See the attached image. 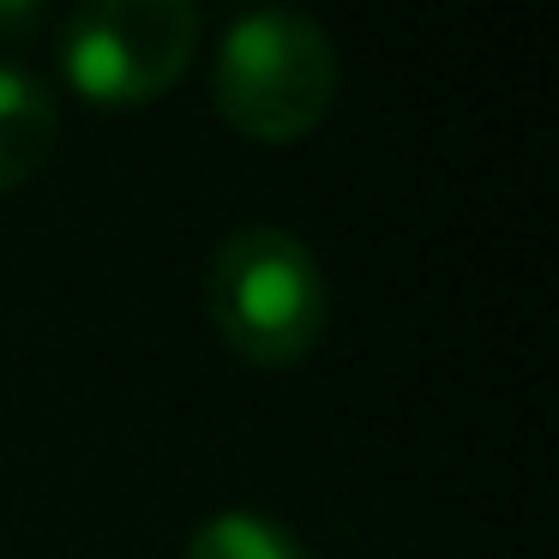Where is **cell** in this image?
Here are the masks:
<instances>
[{
	"mask_svg": "<svg viewBox=\"0 0 559 559\" xmlns=\"http://www.w3.org/2000/svg\"><path fill=\"white\" fill-rule=\"evenodd\" d=\"M211 103L253 145H295L337 103V49L307 13H247L229 25L211 67Z\"/></svg>",
	"mask_w": 559,
	"mask_h": 559,
	"instance_id": "obj_1",
	"label": "cell"
},
{
	"mask_svg": "<svg viewBox=\"0 0 559 559\" xmlns=\"http://www.w3.org/2000/svg\"><path fill=\"white\" fill-rule=\"evenodd\" d=\"M205 295L217 337L253 367H289L325 337V271L289 229H235L211 259Z\"/></svg>",
	"mask_w": 559,
	"mask_h": 559,
	"instance_id": "obj_2",
	"label": "cell"
},
{
	"mask_svg": "<svg viewBox=\"0 0 559 559\" xmlns=\"http://www.w3.org/2000/svg\"><path fill=\"white\" fill-rule=\"evenodd\" d=\"M199 49V13L187 0H97L73 13L61 67L79 97L103 109L157 103Z\"/></svg>",
	"mask_w": 559,
	"mask_h": 559,
	"instance_id": "obj_3",
	"label": "cell"
},
{
	"mask_svg": "<svg viewBox=\"0 0 559 559\" xmlns=\"http://www.w3.org/2000/svg\"><path fill=\"white\" fill-rule=\"evenodd\" d=\"M55 133H61V115L55 97L19 67H0V193L25 187L31 175L49 163Z\"/></svg>",
	"mask_w": 559,
	"mask_h": 559,
	"instance_id": "obj_4",
	"label": "cell"
},
{
	"mask_svg": "<svg viewBox=\"0 0 559 559\" xmlns=\"http://www.w3.org/2000/svg\"><path fill=\"white\" fill-rule=\"evenodd\" d=\"M187 559H307V554L277 518H259V511H223V518H211V523L193 530Z\"/></svg>",
	"mask_w": 559,
	"mask_h": 559,
	"instance_id": "obj_5",
	"label": "cell"
},
{
	"mask_svg": "<svg viewBox=\"0 0 559 559\" xmlns=\"http://www.w3.org/2000/svg\"><path fill=\"white\" fill-rule=\"evenodd\" d=\"M0 31H37V7H0Z\"/></svg>",
	"mask_w": 559,
	"mask_h": 559,
	"instance_id": "obj_6",
	"label": "cell"
}]
</instances>
